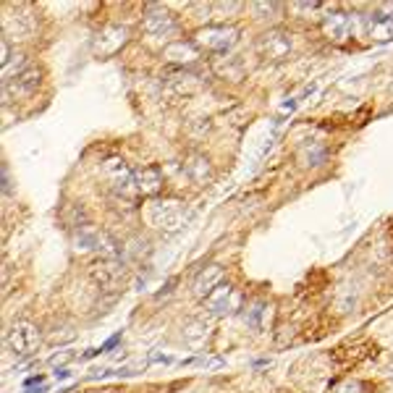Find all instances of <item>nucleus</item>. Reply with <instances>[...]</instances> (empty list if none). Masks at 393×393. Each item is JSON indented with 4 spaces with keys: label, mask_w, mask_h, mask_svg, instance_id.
Listing matches in <instances>:
<instances>
[{
    "label": "nucleus",
    "mask_w": 393,
    "mask_h": 393,
    "mask_svg": "<svg viewBox=\"0 0 393 393\" xmlns=\"http://www.w3.org/2000/svg\"><path fill=\"white\" fill-rule=\"evenodd\" d=\"M150 220H153V225H158L160 231L176 233V231H181L186 223V210H184V205L176 200L155 202L153 208H150Z\"/></svg>",
    "instance_id": "3"
},
{
    "label": "nucleus",
    "mask_w": 393,
    "mask_h": 393,
    "mask_svg": "<svg viewBox=\"0 0 393 393\" xmlns=\"http://www.w3.org/2000/svg\"><path fill=\"white\" fill-rule=\"evenodd\" d=\"M194 45L200 48V53H215V56H225L228 50L239 42V29L233 24H208L194 32Z\"/></svg>",
    "instance_id": "1"
},
{
    "label": "nucleus",
    "mask_w": 393,
    "mask_h": 393,
    "mask_svg": "<svg viewBox=\"0 0 393 393\" xmlns=\"http://www.w3.org/2000/svg\"><path fill=\"white\" fill-rule=\"evenodd\" d=\"M103 173H105V178H108L111 189H116V192H123V189L131 186V181H134L131 168H128L126 160H121V158H113V160L105 163Z\"/></svg>",
    "instance_id": "12"
},
{
    "label": "nucleus",
    "mask_w": 393,
    "mask_h": 393,
    "mask_svg": "<svg viewBox=\"0 0 393 393\" xmlns=\"http://www.w3.org/2000/svg\"><path fill=\"white\" fill-rule=\"evenodd\" d=\"M34 383H45V377H42V375H32V377H26V380H24V388H26V391H29V388H32Z\"/></svg>",
    "instance_id": "21"
},
{
    "label": "nucleus",
    "mask_w": 393,
    "mask_h": 393,
    "mask_svg": "<svg viewBox=\"0 0 393 393\" xmlns=\"http://www.w3.org/2000/svg\"><path fill=\"white\" fill-rule=\"evenodd\" d=\"M369 385L362 383V380H341V383L333 385V391L330 393H367Z\"/></svg>",
    "instance_id": "19"
},
{
    "label": "nucleus",
    "mask_w": 393,
    "mask_h": 393,
    "mask_svg": "<svg viewBox=\"0 0 393 393\" xmlns=\"http://www.w3.org/2000/svg\"><path fill=\"white\" fill-rule=\"evenodd\" d=\"M223 281H225V267L218 265V262H210V265L202 267L200 273H197V278H194V283H192L194 297L205 302L218 286H223Z\"/></svg>",
    "instance_id": "9"
},
{
    "label": "nucleus",
    "mask_w": 393,
    "mask_h": 393,
    "mask_svg": "<svg viewBox=\"0 0 393 393\" xmlns=\"http://www.w3.org/2000/svg\"><path fill=\"white\" fill-rule=\"evenodd\" d=\"M142 29H145L147 37L153 40H163V42H176L178 34H181V26H178L176 16L170 14L168 9L163 6H150L142 16Z\"/></svg>",
    "instance_id": "2"
},
{
    "label": "nucleus",
    "mask_w": 393,
    "mask_h": 393,
    "mask_svg": "<svg viewBox=\"0 0 393 393\" xmlns=\"http://www.w3.org/2000/svg\"><path fill=\"white\" fill-rule=\"evenodd\" d=\"M257 53L262 61L281 63L291 56V34L286 29H270L257 40Z\"/></svg>",
    "instance_id": "5"
},
{
    "label": "nucleus",
    "mask_w": 393,
    "mask_h": 393,
    "mask_svg": "<svg viewBox=\"0 0 393 393\" xmlns=\"http://www.w3.org/2000/svg\"><path fill=\"white\" fill-rule=\"evenodd\" d=\"M92 275H95V281L100 283V286H116V283L121 281L123 270H121L113 260H100V262L92 265Z\"/></svg>",
    "instance_id": "17"
},
{
    "label": "nucleus",
    "mask_w": 393,
    "mask_h": 393,
    "mask_svg": "<svg viewBox=\"0 0 393 393\" xmlns=\"http://www.w3.org/2000/svg\"><path fill=\"white\" fill-rule=\"evenodd\" d=\"M73 241H76V249H103L108 236H105L103 231L92 228V225H81L79 233L73 236Z\"/></svg>",
    "instance_id": "18"
},
{
    "label": "nucleus",
    "mask_w": 393,
    "mask_h": 393,
    "mask_svg": "<svg viewBox=\"0 0 393 393\" xmlns=\"http://www.w3.org/2000/svg\"><path fill=\"white\" fill-rule=\"evenodd\" d=\"M68 377H71V372H68L66 367H58L56 369V380H68Z\"/></svg>",
    "instance_id": "22"
},
{
    "label": "nucleus",
    "mask_w": 393,
    "mask_h": 393,
    "mask_svg": "<svg viewBox=\"0 0 393 393\" xmlns=\"http://www.w3.org/2000/svg\"><path fill=\"white\" fill-rule=\"evenodd\" d=\"M163 58L170 61V63H178V66H189L194 63L197 58H200V48L194 45V42H184V40H176L165 45L163 50Z\"/></svg>",
    "instance_id": "13"
},
{
    "label": "nucleus",
    "mask_w": 393,
    "mask_h": 393,
    "mask_svg": "<svg viewBox=\"0 0 393 393\" xmlns=\"http://www.w3.org/2000/svg\"><path fill=\"white\" fill-rule=\"evenodd\" d=\"M364 32L369 42H393V3H385L364 16Z\"/></svg>",
    "instance_id": "7"
},
{
    "label": "nucleus",
    "mask_w": 393,
    "mask_h": 393,
    "mask_svg": "<svg viewBox=\"0 0 393 393\" xmlns=\"http://www.w3.org/2000/svg\"><path fill=\"white\" fill-rule=\"evenodd\" d=\"M40 81H42V71H40V68H26L24 73H19L16 79L6 81L3 87H6V89L14 87V97H16V95H34V92H37V87H40Z\"/></svg>",
    "instance_id": "15"
},
{
    "label": "nucleus",
    "mask_w": 393,
    "mask_h": 393,
    "mask_svg": "<svg viewBox=\"0 0 393 393\" xmlns=\"http://www.w3.org/2000/svg\"><path fill=\"white\" fill-rule=\"evenodd\" d=\"M6 344L16 357H26L40 346V328L29 320H16L6 333Z\"/></svg>",
    "instance_id": "4"
},
{
    "label": "nucleus",
    "mask_w": 393,
    "mask_h": 393,
    "mask_svg": "<svg viewBox=\"0 0 393 393\" xmlns=\"http://www.w3.org/2000/svg\"><path fill=\"white\" fill-rule=\"evenodd\" d=\"M186 176L192 178L194 184H200V186H205V184H210L213 181V165H210V160L205 158L202 153H192L189 158H186Z\"/></svg>",
    "instance_id": "14"
},
{
    "label": "nucleus",
    "mask_w": 393,
    "mask_h": 393,
    "mask_svg": "<svg viewBox=\"0 0 393 393\" xmlns=\"http://www.w3.org/2000/svg\"><path fill=\"white\" fill-rule=\"evenodd\" d=\"M121 338H123V333H116V336H111L103 346H100V352L105 354V352H111V349H116V346L121 344Z\"/></svg>",
    "instance_id": "20"
},
{
    "label": "nucleus",
    "mask_w": 393,
    "mask_h": 393,
    "mask_svg": "<svg viewBox=\"0 0 393 393\" xmlns=\"http://www.w3.org/2000/svg\"><path fill=\"white\" fill-rule=\"evenodd\" d=\"M126 42H128V29L126 26L123 24H108L95 34L92 50H95L100 58H111V56H116V53H118Z\"/></svg>",
    "instance_id": "8"
},
{
    "label": "nucleus",
    "mask_w": 393,
    "mask_h": 393,
    "mask_svg": "<svg viewBox=\"0 0 393 393\" xmlns=\"http://www.w3.org/2000/svg\"><path fill=\"white\" fill-rule=\"evenodd\" d=\"M352 32H354V21L344 11H330L328 16H322V34H325L330 42L341 45V42H346L352 37Z\"/></svg>",
    "instance_id": "10"
},
{
    "label": "nucleus",
    "mask_w": 393,
    "mask_h": 393,
    "mask_svg": "<svg viewBox=\"0 0 393 393\" xmlns=\"http://www.w3.org/2000/svg\"><path fill=\"white\" fill-rule=\"evenodd\" d=\"M297 160L302 163V168H317L328 160V147L320 145V142H305L299 147Z\"/></svg>",
    "instance_id": "16"
},
{
    "label": "nucleus",
    "mask_w": 393,
    "mask_h": 393,
    "mask_svg": "<svg viewBox=\"0 0 393 393\" xmlns=\"http://www.w3.org/2000/svg\"><path fill=\"white\" fill-rule=\"evenodd\" d=\"M244 307V294L231 283L218 286L208 299H205V310L213 315H236Z\"/></svg>",
    "instance_id": "6"
},
{
    "label": "nucleus",
    "mask_w": 393,
    "mask_h": 393,
    "mask_svg": "<svg viewBox=\"0 0 393 393\" xmlns=\"http://www.w3.org/2000/svg\"><path fill=\"white\" fill-rule=\"evenodd\" d=\"M131 186L139 197H158L163 192V170L158 165H145V168L134 170Z\"/></svg>",
    "instance_id": "11"
}]
</instances>
